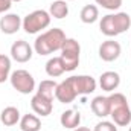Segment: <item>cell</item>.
Instances as JSON below:
<instances>
[{
	"label": "cell",
	"mask_w": 131,
	"mask_h": 131,
	"mask_svg": "<svg viewBox=\"0 0 131 131\" xmlns=\"http://www.w3.org/2000/svg\"><path fill=\"white\" fill-rule=\"evenodd\" d=\"M92 111L98 116V117H107L110 116V102L108 96H96L90 104Z\"/></svg>",
	"instance_id": "obj_13"
},
{
	"label": "cell",
	"mask_w": 131,
	"mask_h": 131,
	"mask_svg": "<svg viewBox=\"0 0 131 131\" xmlns=\"http://www.w3.org/2000/svg\"><path fill=\"white\" fill-rule=\"evenodd\" d=\"M57 85H58V84H57L55 81L44 79V81L40 82L37 93L41 95V96H44V98L50 99V101H53V98H55V92H57Z\"/></svg>",
	"instance_id": "obj_21"
},
{
	"label": "cell",
	"mask_w": 131,
	"mask_h": 131,
	"mask_svg": "<svg viewBox=\"0 0 131 131\" xmlns=\"http://www.w3.org/2000/svg\"><path fill=\"white\" fill-rule=\"evenodd\" d=\"M66 2H67V0H66Z\"/></svg>",
	"instance_id": "obj_30"
},
{
	"label": "cell",
	"mask_w": 131,
	"mask_h": 131,
	"mask_svg": "<svg viewBox=\"0 0 131 131\" xmlns=\"http://www.w3.org/2000/svg\"><path fill=\"white\" fill-rule=\"evenodd\" d=\"M41 121L35 114H25L20 119V130L21 131H40Z\"/></svg>",
	"instance_id": "obj_20"
},
{
	"label": "cell",
	"mask_w": 131,
	"mask_h": 131,
	"mask_svg": "<svg viewBox=\"0 0 131 131\" xmlns=\"http://www.w3.org/2000/svg\"><path fill=\"white\" fill-rule=\"evenodd\" d=\"M49 14H50V17L58 18V20L67 17L69 15V5H67V2L66 0H55L50 5V8H49Z\"/></svg>",
	"instance_id": "obj_19"
},
{
	"label": "cell",
	"mask_w": 131,
	"mask_h": 131,
	"mask_svg": "<svg viewBox=\"0 0 131 131\" xmlns=\"http://www.w3.org/2000/svg\"><path fill=\"white\" fill-rule=\"evenodd\" d=\"M9 81H11V85L21 95H29L35 90V79L28 70L20 69L12 72L9 76Z\"/></svg>",
	"instance_id": "obj_5"
},
{
	"label": "cell",
	"mask_w": 131,
	"mask_h": 131,
	"mask_svg": "<svg viewBox=\"0 0 131 131\" xmlns=\"http://www.w3.org/2000/svg\"><path fill=\"white\" fill-rule=\"evenodd\" d=\"M53 101H50V99L44 98V96H41V95H34L32 99H31V107H32V110L37 113V114H40V116H43V117H46V116H49L50 113H52V110H53V104H52Z\"/></svg>",
	"instance_id": "obj_11"
},
{
	"label": "cell",
	"mask_w": 131,
	"mask_h": 131,
	"mask_svg": "<svg viewBox=\"0 0 131 131\" xmlns=\"http://www.w3.org/2000/svg\"><path fill=\"white\" fill-rule=\"evenodd\" d=\"M64 72H66L64 64H63V61H61L60 57H53V58H50V60L46 63V73H47L50 78H58V76H61Z\"/></svg>",
	"instance_id": "obj_16"
},
{
	"label": "cell",
	"mask_w": 131,
	"mask_h": 131,
	"mask_svg": "<svg viewBox=\"0 0 131 131\" xmlns=\"http://www.w3.org/2000/svg\"><path fill=\"white\" fill-rule=\"evenodd\" d=\"M99 29L105 37H116V35H119L117 31H116L114 21H113V14H108V15L102 17V20L99 23Z\"/></svg>",
	"instance_id": "obj_22"
},
{
	"label": "cell",
	"mask_w": 131,
	"mask_h": 131,
	"mask_svg": "<svg viewBox=\"0 0 131 131\" xmlns=\"http://www.w3.org/2000/svg\"><path fill=\"white\" fill-rule=\"evenodd\" d=\"M93 131H117V125L114 122H108V121H102L98 122Z\"/></svg>",
	"instance_id": "obj_25"
},
{
	"label": "cell",
	"mask_w": 131,
	"mask_h": 131,
	"mask_svg": "<svg viewBox=\"0 0 131 131\" xmlns=\"http://www.w3.org/2000/svg\"><path fill=\"white\" fill-rule=\"evenodd\" d=\"M32 47L28 41L25 40H17L11 46V58L17 63H28L32 58Z\"/></svg>",
	"instance_id": "obj_7"
},
{
	"label": "cell",
	"mask_w": 131,
	"mask_h": 131,
	"mask_svg": "<svg viewBox=\"0 0 131 131\" xmlns=\"http://www.w3.org/2000/svg\"><path fill=\"white\" fill-rule=\"evenodd\" d=\"M73 131H92V130L87 128V127H78V128H75Z\"/></svg>",
	"instance_id": "obj_27"
},
{
	"label": "cell",
	"mask_w": 131,
	"mask_h": 131,
	"mask_svg": "<svg viewBox=\"0 0 131 131\" xmlns=\"http://www.w3.org/2000/svg\"><path fill=\"white\" fill-rule=\"evenodd\" d=\"M79 18L82 23L85 25H92L95 23L99 18V9L96 5H85L82 9H81V14H79Z\"/></svg>",
	"instance_id": "obj_18"
},
{
	"label": "cell",
	"mask_w": 131,
	"mask_h": 131,
	"mask_svg": "<svg viewBox=\"0 0 131 131\" xmlns=\"http://www.w3.org/2000/svg\"><path fill=\"white\" fill-rule=\"evenodd\" d=\"M76 95H90L96 90V81L95 78L89 76V75H78V76H70L69 78Z\"/></svg>",
	"instance_id": "obj_6"
},
{
	"label": "cell",
	"mask_w": 131,
	"mask_h": 131,
	"mask_svg": "<svg viewBox=\"0 0 131 131\" xmlns=\"http://www.w3.org/2000/svg\"><path fill=\"white\" fill-rule=\"evenodd\" d=\"M121 52H122V47L114 40H107L99 46V57L102 61H107V63L116 61L121 57Z\"/></svg>",
	"instance_id": "obj_8"
},
{
	"label": "cell",
	"mask_w": 131,
	"mask_h": 131,
	"mask_svg": "<svg viewBox=\"0 0 131 131\" xmlns=\"http://www.w3.org/2000/svg\"><path fill=\"white\" fill-rule=\"evenodd\" d=\"M11 73V58L5 53H0V84L9 79Z\"/></svg>",
	"instance_id": "obj_23"
},
{
	"label": "cell",
	"mask_w": 131,
	"mask_h": 131,
	"mask_svg": "<svg viewBox=\"0 0 131 131\" xmlns=\"http://www.w3.org/2000/svg\"><path fill=\"white\" fill-rule=\"evenodd\" d=\"M110 102V116L117 127H128L131 124V110L127 98L122 93H111L108 96Z\"/></svg>",
	"instance_id": "obj_2"
},
{
	"label": "cell",
	"mask_w": 131,
	"mask_h": 131,
	"mask_svg": "<svg viewBox=\"0 0 131 131\" xmlns=\"http://www.w3.org/2000/svg\"><path fill=\"white\" fill-rule=\"evenodd\" d=\"M64 41H66L64 31L60 29V28H53V29H49V31L43 32L41 35H38L35 38L34 50L40 57L50 55V53H53L57 50H61Z\"/></svg>",
	"instance_id": "obj_1"
},
{
	"label": "cell",
	"mask_w": 131,
	"mask_h": 131,
	"mask_svg": "<svg viewBox=\"0 0 131 131\" xmlns=\"http://www.w3.org/2000/svg\"><path fill=\"white\" fill-rule=\"evenodd\" d=\"M55 98L58 99L60 102H63V104H70V102H73L75 99L78 98V95H76V92H75V89H73V85H72L69 78L57 85Z\"/></svg>",
	"instance_id": "obj_10"
},
{
	"label": "cell",
	"mask_w": 131,
	"mask_h": 131,
	"mask_svg": "<svg viewBox=\"0 0 131 131\" xmlns=\"http://www.w3.org/2000/svg\"><path fill=\"white\" fill-rule=\"evenodd\" d=\"M12 2H21V0H12Z\"/></svg>",
	"instance_id": "obj_28"
},
{
	"label": "cell",
	"mask_w": 131,
	"mask_h": 131,
	"mask_svg": "<svg viewBox=\"0 0 131 131\" xmlns=\"http://www.w3.org/2000/svg\"><path fill=\"white\" fill-rule=\"evenodd\" d=\"M0 122L5 127H14L20 122V111L17 107H6L0 113Z\"/></svg>",
	"instance_id": "obj_14"
},
{
	"label": "cell",
	"mask_w": 131,
	"mask_h": 131,
	"mask_svg": "<svg viewBox=\"0 0 131 131\" xmlns=\"http://www.w3.org/2000/svg\"><path fill=\"white\" fill-rule=\"evenodd\" d=\"M128 131H131V127H130V130H128Z\"/></svg>",
	"instance_id": "obj_29"
},
{
	"label": "cell",
	"mask_w": 131,
	"mask_h": 131,
	"mask_svg": "<svg viewBox=\"0 0 131 131\" xmlns=\"http://www.w3.org/2000/svg\"><path fill=\"white\" fill-rule=\"evenodd\" d=\"M113 21H114L117 34L127 32L131 28V17L127 12H116V14H113Z\"/></svg>",
	"instance_id": "obj_17"
},
{
	"label": "cell",
	"mask_w": 131,
	"mask_h": 131,
	"mask_svg": "<svg viewBox=\"0 0 131 131\" xmlns=\"http://www.w3.org/2000/svg\"><path fill=\"white\" fill-rule=\"evenodd\" d=\"M12 6V0H0V14H5Z\"/></svg>",
	"instance_id": "obj_26"
},
{
	"label": "cell",
	"mask_w": 131,
	"mask_h": 131,
	"mask_svg": "<svg viewBox=\"0 0 131 131\" xmlns=\"http://www.w3.org/2000/svg\"><path fill=\"white\" fill-rule=\"evenodd\" d=\"M96 5H101L102 8L108 11H116L122 6V0H95Z\"/></svg>",
	"instance_id": "obj_24"
},
{
	"label": "cell",
	"mask_w": 131,
	"mask_h": 131,
	"mask_svg": "<svg viewBox=\"0 0 131 131\" xmlns=\"http://www.w3.org/2000/svg\"><path fill=\"white\" fill-rule=\"evenodd\" d=\"M50 14L44 9H37L23 18V29L26 34H37L50 25Z\"/></svg>",
	"instance_id": "obj_4"
},
{
	"label": "cell",
	"mask_w": 131,
	"mask_h": 131,
	"mask_svg": "<svg viewBox=\"0 0 131 131\" xmlns=\"http://www.w3.org/2000/svg\"><path fill=\"white\" fill-rule=\"evenodd\" d=\"M21 26H23V20L20 18L18 14H5L0 18V31L6 35L17 34Z\"/></svg>",
	"instance_id": "obj_9"
},
{
	"label": "cell",
	"mask_w": 131,
	"mask_h": 131,
	"mask_svg": "<svg viewBox=\"0 0 131 131\" xmlns=\"http://www.w3.org/2000/svg\"><path fill=\"white\" fill-rule=\"evenodd\" d=\"M119 84H121V76H119L117 72L108 70V72H104L99 76V85H101V89L105 90V92H108V93L114 92L119 87Z\"/></svg>",
	"instance_id": "obj_12"
},
{
	"label": "cell",
	"mask_w": 131,
	"mask_h": 131,
	"mask_svg": "<svg viewBox=\"0 0 131 131\" xmlns=\"http://www.w3.org/2000/svg\"><path fill=\"white\" fill-rule=\"evenodd\" d=\"M60 122H61V125L64 128L75 130L81 124V113L75 111V110H66L64 113L61 114V117H60Z\"/></svg>",
	"instance_id": "obj_15"
},
{
	"label": "cell",
	"mask_w": 131,
	"mask_h": 131,
	"mask_svg": "<svg viewBox=\"0 0 131 131\" xmlns=\"http://www.w3.org/2000/svg\"><path fill=\"white\" fill-rule=\"evenodd\" d=\"M79 53H81L79 43L75 38H66L61 47V55H60L66 72H72L79 66Z\"/></svg>",
	"instance_id": "obj_3"
}]
</instances>
